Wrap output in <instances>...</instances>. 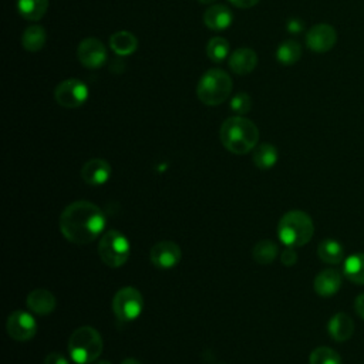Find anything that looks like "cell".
Returning a JSON list of instances; mask_svg holds the SVG:
<instances>
[{
    "label": "cell",
    "instance_id": "obj_1",
    "mask_svg": "<svg viewBox=\"0 0 364 364\" xmlns=\"http://www.w3.org/2000/svg\"><path fill=\"white\" fill-rule=\"evenodd\" d=\"M60 231L75 245L94 242L106 228V215L100 206L89 201H76L60 215Z\"/></svg>",
    "mask_w": 364,
    "mask_h": 364
},
{
    "label": "cell",
    "instance_id": "obj_33",
    "mask_svg": "<svg viewBox=\"0 0 364 364\" xmlns=\"http://www.w3.org/2000/svg\"><path fill=\"white\" fill-rule=\"evenodd\" d=\"M354 310H355V313H357L361 319H364V293H361L360 296L355 297Z\"/></svg>",
    "mask_w": 364,
    "mask_h": 364
},
{
    "label": "cell",
    "instance_id": "obj_11",
    "mask_svg": "<svg viewBox=\"0 0 364 364\" xmlns=\"http://www.w3.org/2000/svg\"><path fill=\"white\" fill-rule=\"evenodd\" d=\"M77 57L80 63L92 70L100 69L107 60V50L97 39H86L79 45Z\"/></svg>",
    "mask_w": 364,
    "mask_h": 364
},
{
    "label": "cell",
    "instance_id": "obj_15",
    "mask_svg": "<svg viewBox=\"0 0 364 364\" xmlns=\"http://www.w3.org/2000/svg\"><path fill=\"white\" fill-rule=\"evenodd\" d=\"M57 306V300L50 290L46 289H36L29 293L28 296V307L31 311L39 316H48L53 313Z\"/></svg>",
    "mask_w": 364,
    "mask_h": 364
},
{
    "label": "cell",
    "instance_id": "obj_6",
    "mask_svg": "<svg viewBox=\"0 0 364 364\" xmlns=\"http://www.w3.org/2000/svg\"><path fill=\"white\" fill-rule=\"evenodd\" d=\"M131 253L130 241L120 231H109L99 243V255L109 268H120L127 263Z\"/></svg>",
    "mask_w": 364,
    "mask_h": 364
},
{
    "label": "cell",
    "instance_id": "obj_23",
    "mask_svg": "<svg viewBox=\"0 0 364 364\" xmlns=\"http://www.w3.org/2000/svg\"><path fill=\"white\" fill-rule=\"evenodd\" d=\"M344 276L355 283L364 285V253H353L344 260Z\"/></svg>",
    "mask_w": 364,
    "mask_h": 364
},
{
    "label": "cell",
    "instance_id": "obj_13",
    "mask_svg": "<svg viewBox=\"0 0 364 364\" xmlns=\"http://www.w3.org/2000/svg\"><path fill=\"white\" fill-rule=\"evenodd\" d=\"M111 165L101 158H93L87 161L82 168V178L87 185L100 187L104 185L111 177Z\"/></svg>",
    "mask_w": 364,
    "mask_h": 364
},
{
    "label": "cell",
    "instance_id": "obj_10",
    "mask_svg": "<svg viewBox=\"0 0 364 364\" xmlns=\"http://www.w3.org/2000/svg\"><path fill=\"white\" fill-rule=\"evenodd\" d=\"M150 259L155 268L168 270L175 268L181 262L182 250L172 241H161L151 248Z\"/></svg>",
    "mask_w": 364,
    "mask_h": 364
},
{
    "label": "cell",
    "instance_id": "obj_35",
    "mask_svg": "<svg viewBox=\"0 0 364 364\" xmlns=\"http://www.w3.org/2000/svg\"><path fill=\"white\" fill-rule=\"evenodd\" d=\"M121 364H141V363H140L138 360H136V358H131V357H130V358H126Z\"/></svg>",
    "mask_w": 364,
    "mask_h": 364
},
{
    "label": "cell",
    "instance_id": "obj_24",
    "mask_svg": "<svg viewBox=\"0 0 364 364\" xmlns=\"http://www.w3.org/2000/svg\"><path fill=\"white\" fill-rule=\"evenodd\" d=\"M45 43L46 31L39 25L29 26L22 36V45L28 52H39L45 48Z\"/></svg>",
    "mask_w": 364,
    "mask_h": 364
},
{
    "label": "cell",
    "instance_id": "obj_31",
    "mask_svg": "<svg viewBox=\"0 0 364 364\" xmlns=\"http://www.w3.org/2000/svg\"><path fill=\"white\" fill-rule=\"evenodd\" d=\"M45 364H70L67 357H65L60 353H50L45 358Z\"/></svg>",
    "mask_w": 364,
    "mask_h": 364
},
{
    "label": "cell",
    "instance_id": "obj_22",
    "mask_svg": "<svg viewBox=\"0 0 364 364\" xmlns=\"http://www.w3.org/2000/svg\"><path fill=\"white\" fill-rule=\"evenodd\" d=\"M110 46L118 56H130L137 50L138 40L130 32H117L111 36Z\"/></svg>",
    "mask_w": 364,
    "mask_h": 364
},
{
    "label": "cell",
    "instance_id": "obj_36",
    "mask_svg": "<svg viewBox=\"0 0 364 364\" xmlns=\"http://www.w3.org/2000/svg\"><path fill=\"white\" fill-rule=\"evenodd\" d=\"M199 4H205V5H208V4H212V2H215V0H198Z\"/></svg>",
    "mask_w": 364,
    "mask_h": 364
},
{
    "label": "cell",
    "instance_id": "obj_32",
    "mask_svg": "<svg viewBox=\"0 0 364 364\" xmlns=\"http://www.w3.org/2000/svg\"><path fill=\"white\" fill-rule=\"evenodd\" d=\"M229 2L239 9H249L259 4V0H229Z\"/></svg>",
    "mask_w": 364,
    "mask_h": 364
},
{
    "label": "cell",
    "instance_id": "obj_20",
    "mask_svg": "<svg viewBox=\"0 0 364 364\" xmlns=\"http://www.w3.org/2000/svg\"><path fill=\"white\" fill-rule=\"evenodd\" d=\"M252 158H253L255 165L259 170H270L276 165L279 154H277V150H276L275 145L268 144V143H262V144H258L255 147Z\"/></svg>",
    "mask_w": 364,
    "mask_h": 364
},
{
    "label": "cell",
    "instance_id": "obj_18",
    "mask_svg": "<svg viewBox=\"0 0 364 364\" xmlns=\"http://www.w3.org/2000/svg\"><path fill=\"white\" fill-rule=\"evenodd\" d=\"M232 12L224 5H215L204 15V23L211 31H225L232 25Z\"/></svg>",
    "mask_w": 364,
    "mask_h": 364
},
{
    "label": "cell",
    "instance_id": "obj_4",
    "mask_svg": "<svg viewBox=\"0 0 364 364\" xmlns=\"http://www.w3.org/2000/svg\"><path fill=\"white\" fill-rule=\"evenodd\" d=\"M104 341L101 334L90 326L79 327L69 338V354L77 364H92L103 353Z\"/></svg>",
    "mask_w": 364,
    "mask_h": 364
},
{
    "label": "cell",
    "instance_id": "obj_2",
    "mask_svg": "<svg viewBox=\"0 0 364 364\" xmlns=\"http://www.w3.org/2000/svg\"><path fill=\"white\" fill-rule=\"evenodd\" d=\"M221 141L224 147L236 155H245L255 150L259 143V130L248 118L231 117L221 127Z\"/></svg>",
    "mask_w": 364,
    "mask_h": 364
},
{
    "label": "cell",
    "instance_id": "obj_25",
    "mask_svg": "<svg viewBox=\"0 0 364 364\" xmlns=\"http://www.w3.org/2000/svg\"><path fill=\"white\" fill-rule=\"evenodd\" d=\"M252 256L259 265H270L279 256V248L273 241L265 239L255 245L252 250Z\"/></svg>",
    "mask_w": 364,
    "mask_h": 364
},
{
    "label": "cell",
    "instance_id": "obj_14",
    "mask_svg": "<svg viewBox=\"0 0 364 364\" xmlns=\"http://www.w3.org/2000/svg\"><path fill=\"white\" fill-rule=\"evenodd\" d=\"M341 282H343V276L338 270L324 269L314 277L313 287L319 296L330 297L340 290Z\"/></svg>",
    "mask_w": 364,
    "mask_h": 364
},
{
    "label": "cell",
    "instance_id": "obj_30",
    "mask_svg": "<svg viewBox=\"0 0 364 364\" xmlns=\"http://www.w3.org/2000/svg\"><path fill=\"white\" fill-rule=\"evenodd\" d=\"M280 262H282V265H285L287 268L293 266L297 262V253L294 252V249L286 246V249L280 255Z\"/></svg>",
    "mask_w": 364,
    "mask_h": 364
},
{
    "label": "cell",
    "instance_id": "obj_8",
    "mask_svg": "<svg viewBox=\"0 0 364 364\" xmlns=\"http://www.w3.org/2000/svg\"><path fill=\"white\" fill-rule=\"evenodd\" d=\"M55 99L62 107L77 109L87 101L89 87L77 79H69L56 87Z\"/></svg>",
    "mask_w": 364,
    "mask_h": 364
},
{
    "label": "cell",
    "instance_id": "obj_21",
    "mask_svg": "<svg viewBox=\"0 0 364 364\" xmlns=\"http://www.w3.org/2000/svg\"><path fill=\"white\" fill-rule=\"evenodd\" d=\"M49 8V0H18V11L26 21H40Z\"/></svg>",
    "mask_w": 364,
    "mask_h": 364
},
{
    "label": "cell",
    "instance_id": "obj_34",
    "mask_svg": "<svg viewBox=\"0 0 364 364\" xmlns=\"http://www.w3.org/2000/svg\"><path fill=\"white\" fill-rule=\"evenodd\" d=\"M287 31H289L290 33H299V32L303 31V25H302L299 21H290V22L287 23Z\"/></svg>",
    "mask_w": 364,
    "mask_h": 364
},
{
    "label": "cell",
    "instance_id": "obj_12",
    "mask_svg": "<svg viewBox=\"0 0 364 364\" xmlns=\"http://www.w3.org/2000/svg\"><path fill=\"white\" fill-rule=\"evenodd\" d=\"M337 42L336 31L326 23L314 25L306 36V45L316 53H326L334 48Z\"/></svg>",
    "mask_w": 364,
    "mask_h": 364
},
{
    "label": "cell",
    "instance_id": "obj_16",
    "mask_svg": "<svg viewBox=\"0 0 364 364\" xmlns=\"http://www.w3.org/2000/svg\"><path fill=\"white\" fill-rule=\"evenodd\" d=\"M327 331L329 334L331 336L333 340L336 341H346L348 340L353 333H354V321L353 319L340 311V313H336L330 320H329V324H327Z\"/></svg>",
    "mask_w": 364,
    "mask_h": 364
},
{
    "label": "cell",
    "instance_id": "obj_37",
    "mask_svg": "<svg viewBox=\"0 0 364 364\" xmlns=\"http://www.w3.org/2000/svg\"><path fill=\"white\" fill-rule=\"evenodd\" d=\"M96 364H111L110 361H106V360H103V361H97Z\"/></svg>",
    "mask_w": 364,
    "mask_h": 364
},
{
    "label": "cell",
    "instance_id": "obj_5",
    "mask_svg": "<svg viewBox=\"0 0 364 364\" xmlns=\"http://www.w3.org/2000/svg\"><path fill=\"white\" fill-rule=\"evenodd\" d=\"M232 92V80L224 70L211 69L199 80L197 94L206 106H219L228 100Z\"/></svg>",
    "mask_w": 364,
    "mask_h": 364
},
{
    "label": "cell",
    "instance_id": "obj_3",
    "mask_svg": "<svg viewBox=\"0 0 364 364\" xmlns=\"http://www.w3.org/2000/svg\"><path fill=\"white\" fill-rule=\"evenodd\" d=\"M314 233L311 218L303 211H289L277 225V236L287 248H300L309 243Z\"/></svg>",
    "mask_w": 364,
    "mask_h": 364
},
{
    "label": "cell",
    "instance_id": "obj_27",
    "mask_svg": "<svg viewBox=\"0 0 364 364\" xmlns=\"http://www.w3.org/2000/svg\"><path fill=\"white\" fill-rule=\"evenodd\" d=\"M310 364H341L340 354L330 347H317L309 357Z\"/></svg>",
    "mask_w": 364,
    "mask_h": 364
},
{
    "label": "cell",
    "instance_id": "obj_17",
    "mask_svg": "<svg viewBox=\"0 0 364 364\" xmlns=\"http://www.w3.org/2000/svg\"><path fill=\"white\" fill-rule=\"evenodd\" d=\"M258 65V56L252 49H238L229 59V67L235 75L245 76L255 70Z\"/></svg>",
    "mask_w": 364,
    "mask_h": 364
},
{
    "label": "cell",
    "instance_id": "obj_28",
    "mask_svg": "<svg viewBox=\"0 0 364 364\" xmlns=\"http://www.w3.org/2000/svg\"><path fill=\"white\" fill-rule=\"evenodd\" d=\"M228 53H229V43L226 39L214 38L209 40L206 46V55L212 62L215 63L224 62L228 57Z\"/></svg>",
    "mask_w": 364,
    "mask_h": 364
},
{
    "label": "cell",
    "instance_id": "obj_29",
    "mask_svg": "<svg viewBox=\"0 0 364 364\" xmlns=\"http://www.w3.org/2000/svg\"><path fill=\"white\" fill-rule=\"evenodd\" d=\"M231 109L233 113H236L238 116H242V114H246L249 113V110L252 109V100L250 97L246 94V93H238L232 101H231Z\"/></svg>",
    "mask_w": 364,
    "mask_h": 364
},
{
    "label": "cell",
    "instance_id": "obj_26",
    "mask_svg": "<svg viewBox=\"0 0 364 364\" xmlns=\"http://www.w3.org/2000/svg\"><path fill=\"white\" fill-rule=\"evenodd\" d=\"M276 57L282 65L292 66L302 57V48L294 40H286L277 48Z\"/></svg>",
    "mask_w": 364,
    "mask_h": 364
},
{
    "label": "cell",
    "instance_id": "obj_19",
    "mask_svg": "<svg viewBox=\"0 0 364 364\" xmlns=\"http://www.w3.org/2000/svg\"><path fill=\"white\" fill-rule=\"evenodd\" d=\"M317 256L327 265H338L344 260V249L340 242L334 239H326L320 242L317 248Z\"/></svg>",
    "mask_w": 364,
    "mask_h": 364
},
{
    "label": "cell",
    "instance_id": "obj_7",
    "mask_svg": "<svg viewBox=\"0 0 364 364\" xmlns=\"http://www.w3.org/2000/svg\"><path fill=\"white\" fill-rule=\"evenodd\" d=\"M144 309V299L138 289L133 286L121 287L113 297V311L116 317L123 321L128 323L140 317Z\"/></svg>",
    "mask_w": 364,
    "mask_h": 364
},
{
    "label": "cell",
    "instance_id": "obj_9",
    "mask_svg": "<svg viewBox=\"0 0 364 364\" xmlns=\"http://www.w3.org/2000/svg\"><path fill=\"white\" fill-rule=\"evenodd\" d=\"M6 329L9 336L16 341L32 340L38 333L36 319L23 310H16L8 317Z\"/></svg>",
    "mask_w": 364,
    "mask_h": 364
}]
</instances>
